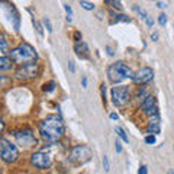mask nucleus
I'll use <instances>...</instances> for the list:
<instances>
[{
    "label": "nucleus",
    "mask_w": 174,
    "mask_h": 174,
    "mask_svg": "<svg viewBox=\"0 0 174 174\" xmlns=\"http://www.w3.org/2000/svg\"><path fill=\"white\" fill-rule=\"evenodd\" d=\"M31 162H32L36 168L44 170V168L51 167L52 157L49 154H47V152H44V151H38V152H34V154L31 155Z\"/></svg>",
    "instance_id": "nucleus-8"
},
{
    "label": "nucleus",
    "mask_w": 174,
    "mask_h": 174,
    "mask_svg": "<svg viewBox=\"0 0 174 174\" xmlns=\"http://www.w3.org/2000/svg\"><path fill=\"white\" fill-rule=\"evenodd\" d=\"M115 132L118 134V136H119V138H121L123 142H126V144L129 142V139H128V135L125 134V131H123L121 126H116V128H115Z\"/></svg>",
    "instance_id": "nucleus-17"
},
{
    "label": "nucleus",
    "mask_w": 174,
    "mask_h": 174,
    "mask_svg": "<svg viewBox=\"0 0 174 174\" xmlns=\"http://www.w3.org/2000/svg\"><path fill=\"white\" fill-rule=\"evenodd\" d=\"M115 148H116V151H118V152H122V145H121V142H119V141H116V142H115Z\"/></svg>",
    "instance_id": "nucleus-31"
},
{
    "label": "nucleus",
    "mask_w": 174,
    "mask_h": 174,
    "mask_svg": "<svg viewBox=\"0 0 174 174\" xmlns=\"http://www.w3.org/2000/svg\"><path fill=\"white\" fill-rule=\"evenodd\" d=\"M102 97H103V100L106 99V86H105V83H102Z\"/></svg>",
    "instance_id": "nucleus-29"
},
{
    "label": "nucleus",
    "mask_w": 174,
    "mask_h": 174,
    "mask_svg": "<svg viewBox=\"0 0 174 174\" xmlns=\"http://www.w3.org/2000/svg\"><path fill=\"white\" fill-rule=\"evenodd\" d=\"M64 9H65V12H67V16H71V18H73V9H71V6H68L67 3H64Z\"/></svg>",
    "instance_id": "nucleus-26"
},
{
    "label": "nucleus",
    "mask_w": 174,
    "mask_h": 174,
    "mask_svg": "<svg viewBox=\"0 0 174 174\" xmlns=\"http://www.w3.org/2000/svg\"><path fill=\"white\" fill-rule=\"evenodd\" d=\"M118 118H119V116H118L116 113H110V119H113V121H118Z\"/></svg>",
    "instance_id": "nucleus-36"
},
{
    "label": "nucleus",
    "mask_w": 174,
    "mask_h": 174,
    "mask_svg": "<svg viewBox=\"0 0 174 174\" xmlns=\"http://www.w3.org/2000/svg\"><path fill=\"white\" fill-rule=\"evenodd\" d=\"M39 132L41 136L48 142H57L62 138L64 135V123L62 119L57 115L48 116L45 121L39 123Z\"/></svg>",
    "instance_id": "nucleus-1"
},
{
    "label": "nucleus",
    "mask_w": 174,
    "mask_h": 174,
    "mask_svg": "<svg viewBox=\"0 0 174 174\" xmlns=\"http://www.w3.org/2000/svg\"><path fill=\"white\" fill-rule=\"evenodd\" d=\"M145 142L147 144H155V135H147L145 136Z\"/></svg>",
    "instance_id": "nucleus-25"
},
{
    "label": "nucleus",
    "mask_w": 174,
    "mask_h": 174,
    "mask_svg": "<svg viewBox=\"0 0 174 174\" xmlns=\"http://www.w3.org/2000/svg\"><path fill=\"white\" fill-rule=\"evenodd\" d=\"M154 77V71L152 68L149 67H144V68H139L134 75V81L138 83V84H144V83H148V81L152 80Z\"/></svg>",
    "instance_id": "nucleus-11"
},
{
    "label": "nucleus",
    "mask_w": 174,
    "mask_h": 174,
    "mask_svg": "<svg viewBox=\"0 0 174 174\" xmlns=\"http://www.w3.org/2000/svg\"><path fill=\"white\" fill-rule=\"evenodd\" d=\"M12 67H13V61L10 60V57H2L0 58V70L2 71L12 70Z\"/></svg>",
    "instance_id": "nucleus-13"
},
{
    "label": "nucleus",
    "mask_w": 174,
    "mask_h": 174,
    "mask_svg": "<svg viewBox=\"0 0 174 174\" xmlns=\"http://www.w3.org/2000/svg\"><path fill=\"white\" fill-rule=\"evenodd\" d=\"M0 155L5 162H15L19 157V151L16 145L10 144L6 138H2L0 139Z\"/></svg>",
    "instance_id": "nucleus-5"
},
{
    "label": "nucleus",
    "mask_w": 174,
    "mask_h": 174,
    "mask_svg": "<svg viewBox=\"0 0 174 174\" xmlns=\"http://www.w3.org/2000/svg\"><path fill=\"white\" fill-rule=\"evenodd\" d=\"M34 26L36 28V31H38V34L41 35V36H42V35H44V29H42V26H41L39 23H38V22H36V20H34Z\"/></svg>",
    "instance_id": "nucleus-24"
},
{
    "label": "nucleus",
    "mask_w": 174,
    "mask_h": 174,
    "mask_svg": "<svg viewBox=\"0 0 174 174\" xmlns=\"http://www.w3.org/2000/svg\"><path fill=\"white\" fill-rule=\"evenodd\" d=\"M157 7H160V9H162V7H166V3H161V2H157Z\"/></svg>",
    "instance_id": "nucleus-37"
},
{
    "label": "nucleus",
    "mask_w": 174,
    "mask_h": 174,
    "mask_svg": "<svg viewBox=\"0 0 174 174\" xmlns=\"http://www.w3.org/2000/svg\"><path fill=\"white\" fill-rule=\"evenodd\" d=\"M106 51H107V54H109V55H110V57H112V55H113V49H112V47H109V45H107L106 47Z\"/></svg>",
    "instance_id": "nucleus-33"
},
{
    "label": "nucleus",
    "mask_w": 174,
    "mask_h": 174,
    "mask_svg": "<svg viewBox=\"0 0 174 174\" xmlns=\"http://www.w3.org/2000/svg\"><path fill=\"white\" fill-rule=\"evenodd\" d=\"M106 5H110L113 9H118V10H122V3L121 2H115V0H106Z\"/></svg>",
    "instance_id": "nucleus-20"
},
{
    "label": "nucleus",
    "mask_w": 174,
    "mask_h": 174,
    "mask_svg": "<svg viewBox=\"0 0 174 174\" xmlns=\"http://www.w3.org/2000/svg\"><path fill=\"white\" fill-rule=\"evenodd\" d=\"M54 89H55V81H48V83L44 84V89H42V90L49 93V92H54Z\"/></svg>",
    "instance_id": "nucleus-19"
},
{
    "label": "nucleus",
    "mask_w": 174,
    "mask_h": 174,
    "mask_svg": "<svg viewBox=\"0 0 174 174\" xmlns=\"http://www.w3.org/2000/svg\"><path fill=\"white\" fill-rule=\"evenodd\" d=\"M81 84H83V87H87V77L81 79Z\"/></svg>",
    "instance_id": "nucleus-35"
},
{
    "label": "nucleus",
    "mask_w": 174,
    "mask_h": 174,
    "mask_svg": "<svg viewBox=\"0 0 174 174\" xmlns=\"http://www.w3.org/2000/svg\"><path fill=\"white\" fill-rule=\"evenodd\" d=\"M90 158H92V149L87 145H75V147H73L71 151H70V157H68L70 162L77 164V166L87 162Z\"/></svg>",
    "instance_id": "nucleus-4"
},
{
    "label": "nucleus",
    "mask_w": 174,
    "mask_h": 174,
    "mask_svg": "<svg viewBox=\"0 0 174 174\" xmlns=\"http://www.w3.org/2000/svg\"><path fill=\"white\" fill-rule=\"evenodd\" d=\"M0 52H2V57H6L7 54V41L5 34L0 35Z\"/></svg>",
    "instance_id": "nucleus-14"
},
{
    "label": "nucleus",
    "mask_w": 174,
    "mask_h": 174,
    "mask_svg": "<svg viewBox=\"0 0 174 174\" xmlns=\"http://www.w3.org/2000/svg\"><path fill=\"white\" fill-rule=\"evenodd\" d=\"M80 6L86 10H94V5L92 2H86V0H81L80 2Z\"/></svg>",
    "instance_id": "nucleus-18"
},
{
    "label": "nucleus",
    "mask_w": 174,
    "mask_h": 174,
    "mask_svg": "<svg viewBox=\"0 0 174 174\" xmlns=\"http://www.w3.org/2000/svg\"><path fill=\"white\" fill-rule=\"evenodd\" d=\"M141 109L147 115H149V116H158V112H157V102H155V97L151 96V94L147 96V97L142 100Z\"/></svg>",
    "instance_id": "nucleus-10"
},
{
    "label": "nucleus",
    "mask_w": 174,
    "mask_h": 174,
    "mask_svg": "<svg viewBox=\"0 0 174 174\" xmlns=\"http://www.w3.org/2000/svg\"><path fill=\"white\" fill-rule=\"evenodd\" d=\"M148 132H149V135L152 134H160V125H158V121H152L149 122V125H148Z\"/></svg>",
    "instance_id": "nucleus-15"
},
{
    "label": "nucleus",
    "mask_w": 174,
    "mask_h": 174,
    "mask_svg": "<svg viewBox=\"0 0 174 174\" xmlns=\"http://www.w3.org/2000/svg\"><path fill=\"white\" fill-rule=\"evenodd\" d=\"M158 23H160V25H162V26H164V25L167 23V15L161 13L160 16H158Z\"/></svg>",
    "instance_id": "nucleus-23"
},
{
    "label": "nucleus",
    "mask_w": 174,
    "mask_h": 174,
    "mask_svg": "<svg viewBox=\"0 0 174 174\" xmlns=\"http://www.w3.org/2000/svg\"><path fill=\"white\" fill-rule=\"evenodd\" d=\"M39 74V65L38 64H28V65H22L19 67L16 71H15V77L18 80H32V79H36Z\"/></svg>",
    "instance_id": "nucleus-6"
},
{
    "label": "nucleus",
    "mask_w": 174,
    "mask_h": 174,
    "mask_svg": "<svg viewBox=\"0 0 174 174\" xmlns=\"http://www.w3.org/2000/svg\"><path fill=\"white\" fill-rule=\"evenodd\" d=\"M103 168H105V171H109L110 170V164H109V158H107V155L103 157Z\"/></svg>",
    "instance_id": "nucleus-22"
},
{
    "label": "nucleus",
    "mask_w": 174,
    "mask_h": 174,
    "mask_svg": "<svg viewBox=\"0 0 174 174\" xmlns=\"http://www.w3.org/2000/svg\"><path fill=\"white\" fill-rule=\"evenodd\" d=\"M44 25H45V28H47V31L51 34L52 32V25H51V20L48 19V18H44Z\"/></svg>",
    "instance_id": "nucleus-21"
},
{
    "label": "nucleus",
    "mask_w": 174,
    "mask_h": 174,
    "mask_svg": "<svg viewBox=\"0 0 174 174\" xmlns=\"http://www.w3.org/2000/svg\"><path fill=\"white\" fill-rule=\"evenodd\" d=\"M168 174H174V171H173V170H170V171H168Z\"/></svg>",
    "instance_id": "nucleus-38"
},
{
    "label": "nucleus",
    "mask_w": 174,
    "mask_h": 174,
    "mask_svg": "<svg viewBox=\"0 0 174 174\" xmlns=\"http://www.w3.org/2000/svg\"><path fill=\"white\" fill-rule=\"evenodd\" d=\"M16 141H18V144L22 145V147H32L36 144V138H35L34 132L31 131V129H23V131H19V132H16Z\"/></svg>",
    "instance_id": "nucleus-9"
},
{
    "label": "nucleus",
    "mask_w": 174,
    "mask_h": 174,
    "mask_svg": "<svg viewBox=\"0 0 174 174\" xmlns=\"http://www.w3.org/2000/svg\"><path fill=\"white\" fill-rule=\"evenodd\" d=\"M138 174H148V168L145 166H141L139 170H138Z\"/></svg>",
    "instance_id": "nucleus-28"
},
{
    "label": "nucleus",
    "mask_w": 174,
    "mask_h": 174,
    "mask_svg": "<svg viewBox=\"0 0 174 174\" xmlns=\"http://www.w3.org/2000/svg\"><path fill=\"white\" fill-rule=\"evenodd\" d=\"M68 70H70L71 73L75 71V64H74V61H68Z\"/></svg>",
    "instance_id": "nucleus-27"
},
{
    "label": "nucleus",
    "mask_w": 174,
    "mask_h": 174,
    "mask_svg": "<svg viewBox=\"0 0 174 174\" xmlns=\"http://www.w3.org/2000/svg\"><path fill=\"white\" fill-rule=\"evenodd\" d=\"M74 52L77 54L80 58H89V47H87L86 42H77L74 45Z\"/></svg>",
    "instance_id": "nucleus-12"
},
{
    "label": "nucleus",
    "mask_w": 174,
    "mask_h": 174,
    "mask_svg": "<svg viewBox=\"0 0 174 174\" xmlns=\"http://www.w3.org/2000/svg\"><path fill=\"white\" fill-rule=\"evenodd\" d=\"M158 39V34H157V32H154V34L151 35V41H157Z\"/></svg>",
    "instance_id": "nucleus-34"
},
{
    "label": "nucleus",
    "mask_w": 174,
    "mask_h": 174,
    "mask_svg": "<svg viewBox=\"0 0 174 174\" xmlns=\"http://www.w3.org/2000/svg\"><path fill=\"white\" fill-rule=\"evenodd\" d=\"M9 57H10V60L13 61L15 64H19L20 67L22 65H28V64H34L35 61L38 60V54L35 51V48L31 47L26 42L19 44L12 51H9Z\"/></svg>",
    "instance_id": "nucleus-2"
},
{
    "label": "nucleus",
    "mask_w": 174,
    "mask_h": 174,
    "mask_svg": "<svg viewBox=\"0 0 174 174\" xmlns=\"http://www.w3.org/2000/svg\"><path fill=\"white\" fill-rule=\"evenodd\" d=\"M107 75H109V80L112 83H121L125 79H132L134 80L135 73L132 71V68H129L125 62H115L112 65H109L107 68Z\"/></svg>",
    "instance_id": "nucleus-3"
},
{
    "label": "nucleus",
    "mask_w": 174,
    "mask_h": 174,
    "mask_svg": "<svg viewBox=\"0 0 174 174\" xmlns=\"http://www.w3.org/2000/svg\"><path fill=\"white\" fill-rule=\"evenodd\" d=\"M145 22H147V26H148V28H152V25H154V20L151 19L149 16H148L147 19H145Z\"/></svg>",
    "instance_id": "nucleus-30"
},
{
    "label": "nucleus",
    "mask_w": 174,
    "mask_h": 174,
    "mask_svg": "<svg viewBox=\"0 0 174 174\" xmlns=\"http://www.w3.org/2000/svg\"><path fill=\"white\" fill-rule=\"evenodd\" d=\"M110 16L115 19V22L118 23V22H126V23H129L131 22V18L129 16H126V15H116L115 12H110Z\"/></svg>",
    "instance_id": "nucleus-16"
},
{
    "label": "nucleus",
    "mask_w": 174,
    "mask_h": 174,
    "mask_svg": "<svg viewBox=\"0 0 174 174\" xmlns=\"http://www.w3.org/2000/svg\"><path fill=\"white\" fill-rule=\"evenodd\" d=\"M110 94H112V102H113V105H116V106H125V105H128V102L131 99L129 89L126 86L113 87Z\"/></svg>",
    "instance_id": "nucleus-7"
},
{
    "label": "nucleus",
    "mask_w": 174,
    "mask_h": 174,
    "mask_svg": "<svg viewBox=\"0 0 174 174\" xmlns=\"http://www.w3.org/2000/svg\"><path fill=\"white\" fill-rule=\"evenodd\" d=\"M74 39L77 41V42H81V34L80 32H75V34H74Z\"/></svg>",
    "instance_id": "nucleus-32"
}]
</instances>
